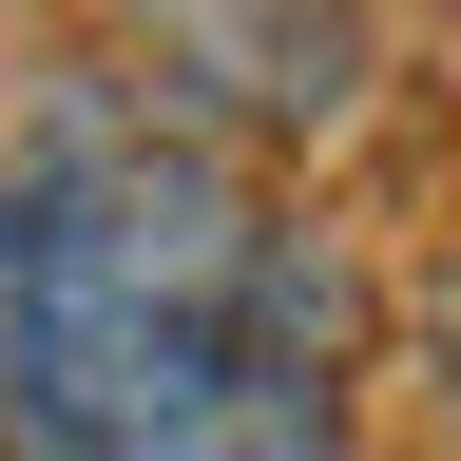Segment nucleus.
Returning <instances> with one entry per match:
<instances>
[{"label": "nucleus", "mask_w": 461, "mask_h": 461, "mask_svg": "<svg viewBox=\"0 0 461 461\" xmlns=\"http://www.w3.org/2000/svg\"><path fill=\"white\" fill-rule=\"evenodd\" d=\"M0 461H346L327 250L154 115H0Z\"/></svg>", "instance_id": "nucleus-1"}]
</instances>
